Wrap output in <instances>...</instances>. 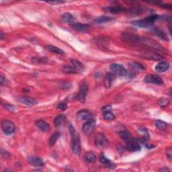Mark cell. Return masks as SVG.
Here are the masks:
<instances>
[{"label": "cell", "mask_w": 172, "mask_h": 172, "mask_svg": "<svg viewBox=\"0 0 172 172\" xmlns=\"http://www.w3.org/2000/svg\"><path fill=\"white\" fill-rule=\"evenodd\" d=\"M120 39L124 42L130 44V45H139V44L140 45L141 37L132 33L123 32L121 34Z\"/></svg>", "instance_id": "3957f363"}, {"label": "cell", "mask_w": 172, "mask_h": 172, "mask_svg": "<svg viewBox=\"0 0 172 172\" xmlns=\"http://www.w3.org/2000/svg\"><path fill=\"white\" fill-rule=\"evenodd\" d=\"M61 20L65 22H71L73 20V16L69 13H65L62 15Z\"/></svg>", "instance_id": "d6a6232c"}, {"label": "cell", "mask_w": 172, "mask_h": 172, "mask_svg": "<svg viewBox=\"0 0 172 172\" xmlns=\"http://www.w3.org/2000/svg\"><path fill=\"white\" fill-rule=\"evenodd\" d=\"M104 9H105L106 11L108 12L111 13H114V14H117V13L126 12V9H127L121 5L109 6V7H106V8H104Z\"/></svg>", "instance_id": "7c38bea8"}, {"label": "cell", "mask_w": 172, "mask_h": 172, "mask_svg": "<svg viewBox=\"0 0 172 172\" xmlns=\"http://www.w3.org/2000/svg\"><path fill=\"white\" fill-rule=\"evenodd\" d=\"M112 20H113V18H112V17L106 16H99V17H97V18H96L95 20H94V21L97 24H104V23H106L108 22H110Z\"/></svg>", "instance_id": "484cf974"}, {"label": "cell", "mask_w": 172, "mask_h": 172, "mask_svg": "<svg viewBox=\"0 0 172 172\" xmlns=\"http://www.w3.org/2000/svg\"><path fill=\"white\" fill-rule=\"evenodd\" d=\"M125 147L128 151L135 152V151H139L141 149V145L139 141L133 138L125 141Z\"/></svg>", "instance_id": "277c9868"}, {"label": "cell", "mask_w": 172, "mask_h": 172, "mask_svg": "<svg viewBox=\"0 0 172 172\" xmlns=\"http://www.w3.org/2000/svg\"><path fill=\"white\" fill-rule=\"evenodd\" d=\"M63 72L68 74H73L77 73L76 69L74 68L72 65H65L63 67Z\"/></svg>", "instance_id": "4dcf8cb0"}, {"label": "cell", "mask_w": 172, "mask_h": 172, "mask_svg": "<svg viewBox=\"0 0 172 172\" xmlns=\"http://www.w3.org/2000/svg\"><path fill=\"white\" fill-rule=\"evenodd\" d=\"M32 61L35 63H46L48 60L45 57H36L32 59Z\"/></svg>", "instance_id": "e575fe53"}, {"label": "cell", "mask_w": 172, "mask_h": 172, "mask_svg": "<svg viewBox=\"0 0 172 172\" xmlns=\"http://www.w3.org/2000/svg\"><path fill=\"white\" fill-rule=\"evenodd\" d=\"M110 67V69L112 70V71L117 75L120 76V77L126 75L127 71H126V69L124 68L122 65H120V64L112 63V64H111Z\"/></svg>", "instance_id": "8992f818"}, {"label": "cell", "mask_w": 172, "mask_h": 172, "mask_svg": "<svg viewBox=\"0 0 172 172\" xmlns=\"http://www.w3.org/2000/svg\"><path fill=\"white\" fill-rule=\"evenodd\" d=\"M48 3H50V4H59V3H64V2H60V1H53V2H47Z\"/></svg>", "instance_id": "7bdbcfd3"}, {"label": "cell", "mask_w": 172, "mask_h": 172, "mask_svg": "<svg viewBox=\"0 0 172 172\" xmlns=\"http://www.w3.org/2000/svg\"><path fill=\"white\" fill-rule=\"evenodd\" d=\"M131 67H133V69H138V70L145 69V67L141 65V64L137 63V62H134L132 65H131Z\"/></svg>", "instance_id": "8d00e7d4"}, {"label": "cell", "mask_w": 172, "mask_h": 172, "mask_svg": "<svg viewBox=\"0 0 172 172\" xmlns=\"http://www.w3.org/2000/svg\"><path fill=\"white\" fill-rule=\"evenodd\" d=\"M144 82L148 83L156 84V85H161L163 83L162 78L157 75H154V74L147 75L144 78Z\"/></svg>", "instance_id": "9c48e42d"}, {"label": "cell", "mask_w": 172, "mask_h": 172, "mask_svg": "<svg viewBox=\"0 0 172 172\" xmlns=\"http://www.w3.org/2000/svg\"><path fill=\"white\" fill-rule=\"evenodd\" d=\"M159 171H170V170L167 169V168H166V167H165V168H162V169L159 170Z\"/></svg>", "instance_id": "f6af8a7d"}, {"label": "cell", "mask_w": 172, "mask_h": 172, "mask_svg": "<svg viewBox=\"0 0 172 172\" xmlns=\"http://www.w3.org/2000/svg\"><path fill=\"white\" fill-rule=\"evenodd\" d=\"M77 118L82 120H89L93 119V114L86 110H82L77 113Z\"/></svg>", "instance_id": "2e32d148"}, {"label": "cell", "mask_w": 172, "mask_h": 172, "mask_svg": "<svg viewBox=\"0 0 172 172\" xmlns=\"http://www.w3.org/2000/svg\"><path fill=\"white\" fill-rule=\"evenodd\" d=\"M102 111L104 113H106V112H110L112 111V106L110 105H107L104 106L102 108Z\"/></svg>", "instance_id": "f35d334b"}, {"label": "cell", "mask_w": 172, "mask_h": 172, "mask_svg": "<svg viewBox=\"0 0 172 172\" xmlns=\"http://www.w3.org/2000/svg\"><path fill=\"white\" fill-rule=\"evenodd\" d=\"M116 75L113 73H108L106 75L105 78H104V86L106 88H110V87L113 85L116 80Z\"/></svg>", "instance_id": "5bb4252c"}, {"label": "cell", "mask_w": 172, "mask_h": 172, "mask_svg": "<svg viewBox=\"0 0 172 172\" xmlns=\"http://www.w3.org/2000/svg\"><path fill=\"white\" fill-rule=\"evenodd\" d=\"M156 126L161 130H166L168 128V125L166 123L163 122L162 120H157L156 122Z\"/></svg>", "instance_id": "1f68e13d"}, {"label": "cell", "mask_w": 172, "mask_h": 172, "mask_svg": "<svg viewBox=\"0 0 172 172\" xmlns=\"http://www.w3.org/2000/svg\"><path fill=\"white\" fill-rule=\"evenodd\" d=\"M71 65L75 68L77 71L79 72H84L85 71V67L83 65V63L79 62V60H77L76 59H71Z\"/></svg>", "instance_id": "ffe728a7"}, {"label": "cell", "mask_w": 172, "mask_h": 172, "mask_svg": "<svg viewBox=\"0 0 172 172\" xmlns=\"http://www.w3.org/2000/svg\"><path fill=\"white\" fill-rule=\"evenodd\" d=\"M71 83L69 82H67V81H63V82H60L58 84L59 88L61 90H69L71 87Z\"/></svg>", "instance_id": "f546056e"}, {"label": "cell", "mask_w": 172, "mask_h": 172, "mask_svg": "<svg viewBox=\"0 0 172 172\" xmlns=\"http://www.w3.org/2000/svg\"><path fill=\"white\" fill-rule=\"evenodd\" d=\"M169 100L165 97H161L159 100H158V104L161 107V108H166L168 105H169Z\"/></svg>", "instance_id": "836d02e7"}, {"label": "cell", "mask_w": 172, "mask_h": 172, "mask_svg": "<svg viewBox=\"0 0 172 172\" xmlns=\"http://www.w3.org/2000/svg\"><path fill=\"white\" fill-rule=\"evenodd\" d=\"M99 160L101 163L104 164V166H106V167L108 168H110V169H114V168L116 167L115 165H114L110 159L106 158V157L104 156L103 153L100 154V156L99 157Z\"/></svg>", "instance_id": "ac0fdd59"}, {"label": "cell", "mask_w": 172, "mask_h": 172, "mask_svg": "<svg viewBox=\"0 0 172 172\" xmlns=\"http://www.w3.org/2000/svg\"><path fill=\"white\" fill-rule=\"evenodd\" d=\"M4 82H5V79L2 75H1V80H0V83H1L2 85H3Z\"/></svg>", "instance_id": "ee69618b"}, {"label": "cell", "mask_w": 172, "mask_h": 172, "mask_svg": "<svg viewBox=\"0 0 172 172\" xmlns=\"http://www.w3.org/2000/svg\"><path fill=\"white\" fill-rule=\"evenodd\" d=\"M2 156H3V157H4V158L9 157V154L8 152H7V151H5L4 150L2 151Z\"/></svg>", "instance_id": "b9f144b4"}, {"label": "cell", "mask_w": 172, "mask_h": 172, "mask_svg": "<svg viewBox=\"0 0 172 172\" xmlns=\"http://www.w3.org/2000/svg\"><path fill=\"white\" fill-rule=\"evenodd\" d=\"M166 153H167V156L169 157V159L171 160V156H172V154H171V147H169L168 149H167V151H166Z\"/></svg>", "instance_id": "60d3db41"}, {"label": "cell", "mask_w": 172, "mask_h": 172, "mask_svg": "<svg viewBox=\"0 0 172 172\" xmlns=\"http://www.w3.org/2000/svg\"><path fill=\"white\" fill-rule=\"evenodd\" d=\"M71 28L75 29V30L79 32H83L86 31V30H89L90 28V26L86 24H82V23H77V22H74L71 24Z\"/></svg>", "instance_id": "e0dca14e"}, {"label": "cell", "mask_w": 172, "mask_h": 172, "mask_svg": "<svg viewBox=\"0 0 172 172\" xmlns=\"http://www.w3.org/2000/svg\"><path fill=\"white\" fill-rule=\"evenodd\" d=\"M144 12V10L143 8H139V7H135V8H130L129 9H126V12H129L131 14L134 15H139L143 13Z\"/></svg>", "instance_id": "f1b7e54d"}, {"label": "cell", "mask_w": 172, "mask_h": 172, "mask_svg": "<svg viewBox=\"0 0 172 172\" xmlns=\"http://www.w3.org/2000/svg\"><path fill=\"white\" fill-rule=\"evenodd\" d=\"M118 133H119L120 137L122 138L123 140H124V141L132 138V136H131L129 131H128L126 129H124V127H122L121 129L119 128V129H118Z\"/></svg>", "instance_id": "d6986e66"}, {"label": "cell", "mask_w": 172, "mask_h": 172, "mask_svg": "<svg viewBox=\"0 0 172 172\" xmlns=\"http://www.w3.org/2000/svg\"><path fill=\"white\" fill-rule=\"evenodd\" d=\"M58 109L60 110H65L67 108V105L66 103H60L58 106H57Z\"/></svg>", "instance_id": "ab89813d"}, {"label": "cell", "mask_w": 172, "mask_h": 172, "mask_svg": "<svg viewBox=\"0 0 172 172\" xmlns=\"http://www.w3.org/2000/svg\"><path fill=\"white\" fill-rule=\"evenodd\" d=\"M108 139L103 133H97L95 137V145L100 149H103L108 145Z\"/></svg>", "instance_id": "ba28073f"}, {"label": "cell", "mask_w": 172, "mask_h": 172, "mask_svg": "<svg viewBox=\"0 0 172 172\" xmlns=\"http://www.w3.org/2000/svg\"><path fill=\"white\" fill-rule=\"evenodd\" d=\"M104 118L105 120L110 121L115 119V116H114V114H113L112 113H111V112H110L104 113Z\"/></svg>", "instance_id": "d590c367"}, {"label": "cell", "mask_w": 172, "mask_h": 172, "mask_svg": "<svg viewBox=\"0 0 172 172\" xmlns=\"http://www.w3.org/2000/svg\"><path fill=\"white\" fill-rule=\"evenodd\" d=\"M96 126V120L93 119H91L87 120V122L83 124L82 126L83 132L86 134H88L90 133H92V131L94 129V127Z\"/></svg>", "instance_id": "30bf717a"}, {"label": "cell", "mask_w": 172, "mask_h": 172, "mask_svg": "<svg viewBox=\"0 0 172 172\" xmlns=\"http://www.w3.org/2000/svg\"><path fill=\"white\" fill-rule=\"evenodd\" d=\"M153 32L154 35H156V36H159V38H162L163 40H168L167 35L163 31H162V30H161L159 29H157V28H155L153 30Z\"/></svg>", "instance_id": "83f0119b"}, {"label": "cell", "mask_w": 172, "mask_h": 172, "mask_svg": "<svg viewBox=\"0 0 172 172\" xmlns=\"http://www.w3.org/2000/svg\"><path fill=\"white\" fill-rule=\"evenodd\" d=\"M69 130L71 136V149L73 152L76 154L79 155L81 151V143L80 139L79 137V134H77L76 130L74 129V128L71 123H69L68 124Z\"/></svg>", "instance_id": "6da1fadb"}, {"label": "cell", "mask_w": 172, "mask_h": 172, "mask_svg": "<svg viewBox=\"0 0 172 172\" xmlns=\"http://www.w3.org/2000/svg\"><path fill=\"white\" fill-rule=\"evenodd\" d=\"M83 159L86 162L89 163H92L96 161V156L92 151H88L83 156Z\"/></svg>", "instance_id": "cb8c5ba5"}, {"label": "cell", "mask_w": 172, "mask_h": 172, "mask_svg": "<svg viewBox=\"0 0 172 172\" xmlns=\"http://www.w3.org/2000/svg\"><path fill=\"white\" fill-rule=\"evenodd\" d=\"M45 47L46 50H49V51L51 53H55V54H57V55H65V53H64L63 50L57 46H53V45H46Z\"/></svg>", "instance_id": "603a6c76"}, {"label": "cell", "mask_w": 172, "mask_h": 172, "mask_svg": "<svg viewBox=\"0 0 172 172\" xmlns=\"http://www.w3.org/2000/svg\"><path fill=\"white\" fill-rule=\"evenodd\" d=\"M66 116L64 114H60V115L55 117V119H54L53 123L56 127H59L62 125L63 123L65 121Z\"/></svg>", "instance_id": "d4e9b609"}, {"label": "cell", "mask_w": 172, "mask_h": 172, "mask_svg": "<svg viewBox=\"0 0 172 172\" xmlns=\"http://www.w3.org/2000/svg\"><path fill=\"white\" fill-rule=\"evenodd\" d=\"M89 87L86 82H83L81 83L79 86V90L78 94H77V99L80 102L83 103L85 102L86 96L87 95V92H88Z\"/></svg>", "instance_id": "5b68a950"}, {"label": "cell", "mask_w": 172, "mask_h": 172, "mask_svg": "<svg viewBox=\"0 0 172 172\" xmlns=\"http://www.w3.org/2000/svg\"><path fill=\"white\" fill-rule=\"evenodd\" d=\"M141 57L150 60H161L163 58L162 56L159 55V54H157L151 51H144L141 53Z\"/></svg>", "instance_id": "8fae6325"}, {"label": "cell", "mask_w": 172, "mask_h": 172, "mask_svg": "<svg viewBox=\"0 0 172 172\" xmlns=\"http://www.w3.org/2000/svg\"><path fill=\"white\" fill-rule=\"evenodd\" d=\"M28 162L31 166L37 167H42L44 166V164H45V163H44V161L41 158L36 156L30 157L28 158Z\"/></svg>", "instance_id": "4fadbf2b"}, {"label": "cell", "mask_w": 172, "mask_h": 172, "mask_svg": "<svg viewBox=\"0 0 172 172\" xmlns=\"http://www.w3.org/2000/svg\"><path fill=\"white\" fill-rule=\"evenodd\" d=\"M160 18L158 15H151L140 20H136L132 22V24L142 28H149L154 25L155 22Z\"/></svg>", "instance_id": "7a4b0ae2"}, {"label": "cell", "mask_w": 172, "mask_h": 172, "mask_svg": "<svg viewBox=\"0 0 172 172\" xmlns=\"http://www.w3.org/2000/svg\"><path fill=\"white\" fill-rule=\"evenodd\" d=\"M170 67V64L168 63L166 61H163V62H160L156 65L155 69H156V71L159 72V73H163L169 69Z\"/></svg>", "instance_id": "44dd1931"}, {"label": "cell", "mask_w": 172, "mask_h": 172, "mask_svg": "<svg viewBox=\"0 0 172 172\" xmlns=\"http://www.w3.org/2000/svg\"><path fill=\"white\" fill-rule=\"evenodd\" d=\"M0 33H1V38L3 39V34L2 32H1Z\"/></svg>", "instance_id": "bcb514c9"}, {"label": "cell", "mask_w": 172, "mask_h": 172, "mask_svg": "<svg viewBox=\"0 0 172 172\" xmlns=\"http://www.w3.org/2000/svg\"><path fill=\"white\" fill-rule=\"evenodd\" d=\"M36 125L42 132H47V131L50 130L49 124L42 120H39L37 121L36 123Z\"/></svg>", "instance_id": "7402d4cb"}, {"label": "cell", "mask_w": 172, "mask_h": 172, "mask_svg": "<svg viewBox=\"0 0 172 172\" xmlns=\"http://www.w3.org/2000/svg\"><path fill=\"white\" fill-rule=\"evenodd\" d=\"M4 107H5V109L10 111V112H15V111L16 110V106H13V105H12V104H5V105H4Z\"/></svg>", "instance_id": "74e56055"}, {"label": "cell", "mask_w": 172, "mask_h": 172, "mask_svg": "<svg viewBox=\"0 0 172 172\" xmlns=\"http://www.w3.org/2000/svg\"><path fill=\"white\" fill-rule=\"evenodd\" d=\"M18 101L20 103L24 104V105L30 106H35L38 103V102L34 98H32V97H26V96L19 97Z\"/></svg>", "instance_id": "9a60e30c"}, {"label": "cell", "mask_w": 172, "mask_h": 172, "mask_svg": "<svg viewBox=\"0 0 172 172\" xmlns=\"http://www.w3.org/2000/svg\"><path fill=\"white\" fill-rule=\"evenodd\" d=\"M60 136V133L59 132H56L52 134V136L50 137L49 139V145L50 147H53L54 145H55Z\"/></svg>", "instance_id": "4316f807"}, {"label": "cell", "mask_w": 172, "mask_h": 172, "mask_svg": "<svg viewBox=\"0 0 172 172\" xmlns=\"http://www.w3.org/2000/svg\"><path fill=\"white\" fill-rule=\"evenodd\" d=\"M2 129L4 134L9 135L12 134L15 130V125L9 120H3L2 123Z\"/></svg>", "instance_id": "52a82bcc"}]
</instances>
